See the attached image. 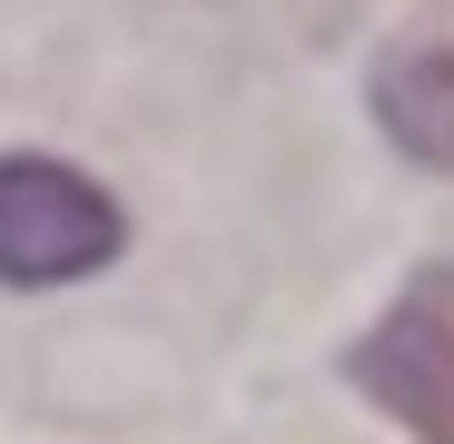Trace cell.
<instances>
[{
    "instance_id": "6da1fadb",
    "label": "cell",
    "mask_w": 454,
    "mask_h": 444,
    "mask_svg": "<svg viewBox=\"0 0 454 444\" xmlns=\"http://www.w3.org/2000/svg\"><path fill=\"white\" fill-rule=\"evenodd\" d=\"M119 257V207L59 159H0V286H59Z\"/></svg>"
},
{
    "instance_id": "7a4b0ae2",
    "label": "cell",
    "mask_w": 454,
    "mask_h": 444,
    "mask_svg": "<svg viewBox=\"0 0 454 444\" xmlns=\"http://www.w3.org/2000/svg\"><path fill=\"white\" fill-rule=\"evenodd\" d=\"M356 386L395 405L425 444H454V277H425L405 307L356 346Z\"/></svg>"
},
{
    "instance_id": "3957f363",
    "label": "cell",
    "mask_w": 454,
    "mask_h": 444,
    "mask_svg": "<svg viewBox=\"0 0 454 444\" xmlns=\"http://www.w3.org/2000/svg\"><path fill=\"white\" fill-rule=\"evenodd\" d=\"M375 119L405 159L425 168H454V30H415L386 50L375 69Z\"/></svg>"
}]
</instances>
